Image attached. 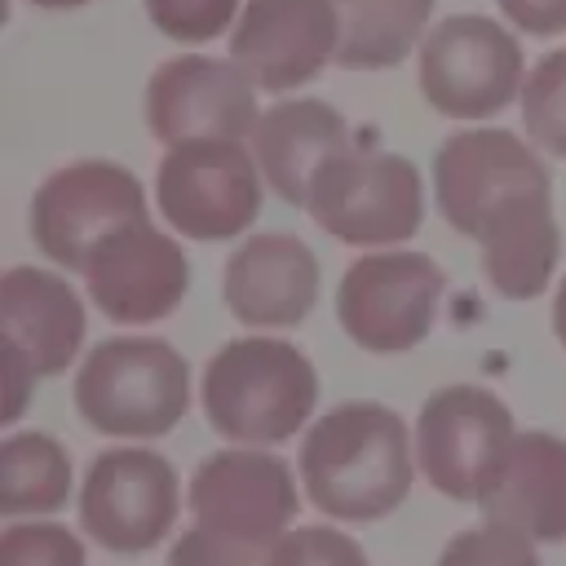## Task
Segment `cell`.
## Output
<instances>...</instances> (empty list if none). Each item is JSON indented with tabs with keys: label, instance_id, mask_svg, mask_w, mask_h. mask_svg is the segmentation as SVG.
I'll list each match as a JSON object with an SVG mask.
<instances>
[{
	"label": "cell",
	"instance_id": "6da1fadb",
	"mask_svg": "<svg viewBox=\"0 0 566 566\" xmlns=\"http://www.w3.org/2000/svg\"><path fill=\"white\" fill-rule=\"evenodd\" d=\"M433 199L451 230L478 239L482 274L504 301H531L553 283L562 230L553 181L531 142L509 128H469L433 155Z\"/></svg>",
	"mask_w": 566,
	"mask_h": 566
},
{
	"label": "cell",
	"instance_id": "7a4b0ae2",
	"mask_svg": "<svg viewBox=\"0 0 566 566\" xmlns=\"http://www.w3.org/2000/svg\"><path fill=\"white\" fill-rule=\"evenodd\" d=\"M301 486L336 522H376L411 491L407 420L367 398L336 402L301 438Z\"/></svg>",
	"mask_w": 566,
	"mask_h": 566
},
{
	"label": "cell",
	"instance_id": "3957f363",
	"mask_svg": "<svg viewBox=\"0 0 566 566\" xmlns=\"http://www.w3.org/2000/svg\"><path fill=\"white\" fill-rule=\"evenodd\" d=\"M208 424L243 447H274L310 424L318 402V371L310 358L274 336L226 340L203 367Z\"/></svg>",
	"mask_w": 566,
	"mask_h": 566
},
{
	"label": "cell",
	"instance_id": "277c9868",
	"mask_svg": "<svg viewBox=\"0 0 566 566\" xmlns=\"http://www.w3.org/2000/svg\"><path fill=\"white\" fill-rule=\"evenodd\" d=\"M190 407V363L159 336H111L75 371V411L111 438H164Z\"/></svg>",
	"mask_w": 566,
	"mask_h": 566
},
{
	"label": "cell",
	"instance_id": "5b68a950",
	"mask_svg": "<svg viewBox=\"0 0 566 566\" xmlns=\"http://www.w3.org/2000/svg\"><path fill=\"white\" fill-rule=\"evenodd\" d=\"M305 212L340 243L394 248L424 221V181L407 155L349 146L318 168Z\"/></svg>",
	"mask_w": 566,
	"mask_h": 566
},
{
	"label": "cell",
	"instance_id": "8992f818",
	"mask_svg": "<svg viewBox=\"0 0 566 566\" xmlns=\"http://www.w3.org/2000/svg\"><path fill=\"white\" fill-rule=\"evenodd\" d=\"M150 221L142 181L115 159H75L44 177L31 199V239L62 265L84 274L88 256L119 230Z\"/></svg>",
	"mask_w": 566,
	"mask_h": 566
},
{
	"label": "cell",
	"instance_id": "52a82bcc",
	"mask_svg": "<svg viewBox=\"0 0 566 566\" xmlns=\"http://www.w3.org/2000/svg\"><path fill=\"white\" fill-rule=\"evenodd\" d=\"M447 274L433 256L411 248L367 252L345 265L336 287L340 332L367 354H407L416 349L438 314Z\"/></svg>",
	"mask_w": 566,
	"mask_h": 566
},
{
	"label": "cell",
	"instance_id": "ba28073f",
	"mask_svg": "<svg viewBox=\"0 0 566 566\" xmlns=\"http://www.w3.org/2000/svg\"><path fill=\"white\" fill-rule=\"evenodd\" d=\"M261 168L243 142H181L168 146L155 172L164 221L199 243L239 239L261 217Z\"/></svg>",
	"mask_w": 566,
	"mask_h": 566
},
{
	"label": "cell",
	"instance_id": "9c48e42d",
	"mask_svg": "<svg viewBox=\"0 0 566 566\" xmlns=\"http://www.w3.org/2000/svg\"><path fill=\"white\" fill-rule=\"evenodd\" d=\"M522 44L495 18H442L420 44V93L447 119L500 115L522 93Z\"/></svg>",
	"mask_w": 566,
	"mask_h": 566
},
{
	"label": "cell",
	"instance_id": "30bf717a",
	"mask_svg": "<svg viewBox=\"0 0 566 566\" xmlns=\"http://www.w3.org/2000/svg\"><path fill=\"white\" fill-rule=\"evenodd\" d=\"M513 442V411L482 385H447L420 402L416 464L455 504H478L491 469Z\"/></svg>",
	"mask_w": 566,
	"mask_h": 566
},
{
	"label": "cell",
	"instance_id": "8fae6325",
	"mask_svg": "<svg viewBox=\"0 0 566 566\" xmlns=\"http://www.w3.org/2000/svg\"><path fill=\"white\" fill-rule=\"evenodd\" d=\"M181 509L177 469L146 447H111L93 455L80 486V526L111 553L155 548Z\"/></svg>",
	"mask_w": 566,
	"mask_h": 566
},
{
	"label": "cell",
	"instance_id": "7c38bea8",
	"mask_svg": "<svg viewBox=\"0 0 566 566\" xmlns=\"http://www.w3.org/2000/svg\"><path fill=\"white\" fill-rule=\"evenodd\" d=\"M186 504L195 526H208L226 539H239L265 553L287 535L292 517L301 513L292 469L279 455L252 451V447H230L199 460Z\"/></svg>",
	"mask_w": 566,
	"mask_h": 566
},
{
	"label": "cell",
	"instance_id": "4fadbf2b",
	"mask_svg": "<svg viewBox=\"0 0 566 566\" xmlns=\"http://www.w3.org/2000/svg\"><path fill=\"white\" fill-rule=\"evenodd\" d=\"M261 124L256 84L234 57H168L146 80V128L164 146L181 142H243Z\"/></svg>",
	"mask_w": 566,
	"mask_h": 566
},
{
	"label": "cell",
	"instance_id": "5bb4252c",
	"mask_svg": "<svg viewBox=\"0 0 566 566\" xmlns=\"http://www.w3.org/2000/svg\"><path fill=\"white\" fill-rule=\"evenodd\" d=\"M340 44L332 0H248L230 31V57L265 93L310 84Z\"/></svg>",
	"mask_w": 566,
	"mask_h": 566
},
{
	"label": "cell",
	"instance_id": "9a60e30c",
	"mask_svg": "<svg viewBox=\"0 0 566 566\" xmlns=\"http://www.w3.org/2000/svg\"><path fill=\"white\" fill-rule=\"evenodd\" d=\"M93 305L115 323H159L190 287V261L172 234L150 221L111 234L84 265Z\"/></svg>",
	"mask_w": 566,
	"mask_h": 566
},
{
	"label": "cell",
	"instance_id": "2e32d148",
	"mask_svg": "<svg viewBox=\"0 0 566 566\" xmlns=\"http://www.w3.org/2000/svg\"><path fill=\"white\" fill-rule=\"evenodd\" d=\"M221 296L243 327H296L318 301V256L283 230L248 234L226 261Z\"/></svg>",
	"mask_w": 566,
	"mask_h": 566
},
{
	"label": "cell",
	"instance_id": "e0dca14e",
	"mask_svg": "<svg viewBox=\"0 0 566 566\" xmlns=\"http://www.w3.org/2000/svg\"><path fill=\"white\" fill-rule=\"evenodd\" d=\"M482 522L509 526L535 544H566V438L513 433L478 495Z\"/></svg>",
	"mask_w": 566,
	"mask_h": 566
},
{
	"label": "cell",
	"instance_id": "ac0fdd59",
	"mask_svg": "<svg viewBox=\"0 0 566 566\" xmlns=\"http://www.w3.org/2000/svg\"><path fill=\"white\" fill-rule=\"evenodd\" d=\"M0 318H4V354L22 358L31 376H62L84 345V301L75 287L35 265H13L0 279Z\"/></svg>",
	"mask_w": 566,
	"mask_h": 566
},
{
	"label": "cell",
	"instance_id": "d6986e66",
	"mask_svg": "<svg viewBox=\"0 0 566 566\" xmlns=\"http://www.w3.org/2000/svg\"><path fill=\"white\" fill-rule=\"evenodd\" d=\"M349 146H358V142H354L345 115L314 97L270 106L252 133V155H256L261 177L292 208L310 203V186H314L318 168Z\"/></svg>",
	"mask_w": 566,
	"mask_h": 566
},
{
	"label": "cell",
	"instance_id": "ffe728a7",
	"mask_svg": "<svg viewBox=\"0 0 566 566\" xmlns=\"http://www.w3.org/2000/svg\"><path fill=\"white\" fill-rule=\"evenodd\" d=\"M340 18L336 62L345 71L398 66L429 31L433 0H332Z\"/></svg>",
	"mask_w": 566,
	"mask_h": 566
},
{
	"label": "cell",
	"instance_id": "44dd1931",
	"mask_svg": "<svg viewBox=\"0 0 566 566\" xmlns=\"http://www.w3.org/2000/svg\"><path fill=\"white\" fill-rule=\"evenodd\" d=\"M71 500V460L53 433L22 429L0 442V513H57Z\"/></svg>",
	"mask_w": 566,
	"mask_h": 566
},
{
	"label": "cell",
	"instance_id": "7402d4cb",
	"mask_svg": "<svg viewBox=\"0 0 566 566\" xmlns=\"http://www.w3.org/2000/svg\"><path fill=\"white\" fill-rule=\"evenodd\" d=\"M522 124L539 150L566 159V49H553L531 66L522 84Z\"/></svg>",
	"mask_w": 566,
	"mask_h": 566
},
{
	"label": "cell",
	"instance_id": "603a6c76",
	"mask_svg": "<svg viewBox=\"0 0 566 566\" xmlns=\"http://www.w3.org/2000/svg\"><path fill=\"white\" fill-rule=\"evenodd\" d=\"M0 566H88V557L71 526L13 522L0 535Z\"/></svg>",
	"mask_w": 566,
	"mask_h": 566
},
{
	"label": "cell",
	"instance_id": "cb8c5ba5",
	"mask_svg": "<svg viewBox=\"0 0 566 566\" xmlns=\"http://www.w3.org/2000/svg\"><path fill=\"white\" fill-rule=\"evenodd\" d=\"M433 566H539V557H535V539L509 526L482 522V526L451 535Z\"/></svg>",
	"mask_w": 566,
	"mask_h": 566
},
{
	"label": "cell",
	"instance_id": "d4e9b609",
	"mask_svg": "<svg viewBox=\"0 0 566 566\" xmlns=\"http://www.w3.org/2000/svg\"><path fill=\"white\" fill-rule=\"evenodd\" d=\"M159 35L177 44H203L239 22V0H142Z\"/></svg>",
	"mask_w": 566,
	"mask_h": 566
},
{
	"label": "cell",
	"instance_id": "484cf974",
	"mask_svg": "<svg viewBox=\"0 0 566 566\" xmlns=\"http://www.w3.org/2000/svg\"><path fill=\"white\" fill-rule=\"evenodd\" d=\"M265 566H371L363 544L336 526H296L287 531Z\"/></svg>",
	"mask_w": 566,
	"mask_h": 566
},
{
	"label": "cell",
	"instance_id": "4316f807",
	"mask_svg": "<svg viewBox=\"0 0 566 566\" xmlns=\"http://www.w3.org/2000/svg\"><path fill=\"white\" fill-rule=\"evenodd\" d=\"M265 562H270L265 548L226 539V535H217L208 526L181 531L177 544L168 548V566H265Z\"/></svg>",
	"mask_w": 566,
	"mask_h": 566
},
{
	"label": "cell",
	"instance_id": "83f0119b",
	"mask_svg": "<svg viewBox=\"0 0 566 566\" xmlns=\"http://www.w3.org/2000/svg\"><path fill=\"white\" fill-rule=\"evenodd\" d=\"M500 13L526 35H562L566 0H500Z\"/></svg>",
	"mask_w": 566,
	"mask_h": 566
},
{
	"label": "cell",
	"instance_id": "f1b7e54d",
	"mask_svg": "<svg viewBox=\"0 0 566 566\" xmlns=\"http://www.w3.org/2000/svg\"><path fill=\"white\" fill-rule=\"evenodd\" d=\"M553 332H557V340L566 349V279L557 283V296H553Z\"/></svg>",
	"mask_w": 566,
	"mask_h": 566
},
{
	"label": "cell",
	"instance_id": "f546056e",
	"mask_svg": "<svg viewBox=\"0 0 566 566\" xmlns=\"http://www.w3.org/2000/svg\"><path fill=\"white\" fill-rule=\"evenodd\" d=\"M35 9H80V4H93V0H31Z\"/></svg>",
	"mask_w": 566,
	"mask_h": 566
}]
</instances>
